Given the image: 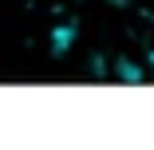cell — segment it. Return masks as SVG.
I'll return each instance as SVG.
<instances>
[{"label": "cell", "instance_id": "1", "mask_svg": "<svg viewBox=\"0 0 154 150\" xmlns=\"http://www.w3.org/2000/svg\"><path fill=\"white\" fill-rule=\"evenodd\" d=\"M119 8H127L131 16H142V20H154V0H115Z\"/></svg>", "mask_w": 154, "mask_h": 150}]
</instances>
